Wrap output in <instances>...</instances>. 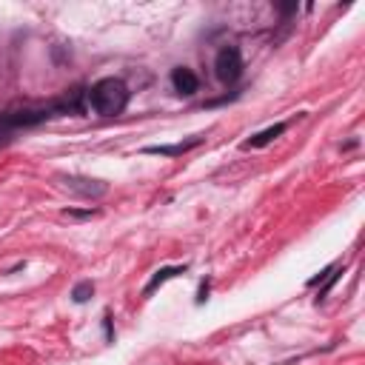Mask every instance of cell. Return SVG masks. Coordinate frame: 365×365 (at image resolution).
I'll return each instance as SVG.
<instances>
[{
    "mask_svg": "<svg viewBox=\"0 0 365 365\" xmlns=\"http://www.w3.org/2000/svg\"><path fill=\"white\" fill-rule=\"evenodd\" d=\"M63 185H66L71 194L83 197V200H97V197H103V194L108 191V185H106L103 180L80 177V174H68V177H63Z\"/></svg>",
    "mask_w": 365,
    "mask_h": 365,
    "instance_id": "obj_3",
    "label": "cell"
},
{
    "mask_svg": "<svg viewBox=\"0 0 365 365\" xmlns=\"http://www.w3.org/2000/svg\"><path fill=\"white\" fill-rule=\"evenodd\" d=\"M202 143V137H191V140H182V143H174V145H145L143 151L145 154H160V157H180L191 148H197Z\"/></svg>",
    "mask_w": 365,
    "mask_h": 365,
    "instance_id": "obj_5",
    "label": "cell"
},
{
    "mask_svg": "<svg viewBox=\"0 0 365 365\" xmlns=\"http://www.w3.org/2000/svg\"><path fill=\"white\" fill-rule=\"evenodd\" d=\"M180 274H185V265H165V268H157V271H154V277L145 282L143 294H145V297H151L160 285H165L168 279H174V277H180Z\"/></svg>",
    "mask_w": 365,
    "mask_h": 365,
    "instance_id": "obj_6",
    "label": "cell"
},
{
    "mask_svg": "<svg viewBox=\"0 0 365 365\" xmlns=\"http://www.w3.org/2000/svg\"><path fill=\"white\" fill-rule=\"evenodd\" d=\"M91 294H94V282H91V279H83V282H77V285L71 288V299H74L77 305L86 302Z\"/></svg>",
    "mask_w": 365,
    "mask_h": 365,
    "instance_id": "obj_8",
    "label": "cell"
},
{
    "mask_svg": "<svg viewBox=\"0 0 365 365\" xmlns=\"http://www.w3.org/2000/svg\"><path fill=\"white\" fill-rule=\"evenodd\" d=\"M205 299H208V279L200 285V294H197V305H202Z\"/></svg>",
    "mask_w": 365,
    "mask_h": 365,
    "instance_id": "obj_9",
    "label": "cell"
},
{
    "mask_svg": "<svg viewBox=\"0 0 365 365\" xmlns=\"http://www.w3.org/2000/svg\"><path fill=\"white\" fill-rule=\"evenodd\" d=\"M128 86L120 80V77H103L97 80L88 91H86V100H88V108L100 117H117L125 111L128 106Z\"/></svg>",
    "mask_w": 365,
    "mask_h": 365,
    "instance_id": "obj_1",
    "label": "cell"
},
{
    "mask_svg": "<svg viewBox=\"0 0 365 365\" xmlns=\"http://www.w3.org/2000/svg\"><path fill=\"white\" fill-rule=\"evenodd\" d=\"M242 68L245 66H242V54H240L237 46H225V48L217 51V57H214V74H217V80L222 86H234L242 77Z\"/></svg>",
    "mask_w": 365,
    "mask_h": 365,
    "instance_id": "obj_2",
    "label": "cell"
},
{
    "mask_svg": "<svg viewBox=\"0 0 365 365\" xmlns=\"http://www.w3.org/2000/svg\"><path fill=\"white\" fill-rule=\"evenodd\" d=\"M171 86H174L177 94L191 97V94H197V88H200V77H197L188 66H177V68H171Z\"/></svg>",
    "mask_w": 365,
    "mask_h": 365,
    "instance_id": "obj_4",
    "label": "cell"
},
{
    "mask_svg": "<svg viewBox=\"0 0 365 365\" xmlns=\"http://www.w3.org/2000/svg\"><path fill=\"white\" fill-rule=\"evenodd\" d=\"M282 131H285V123H274V125H268V128L257 131L254 137H248V140L242 143V148H245V151H248V148H265V145H268V143H274Z\"/></svg>",
    "mask_w": 365,
    "mask_h": 365,
    "instance_id": "obj_7",
    "label": "cell"
}]
</instances>
